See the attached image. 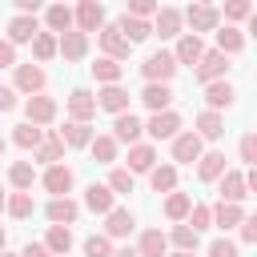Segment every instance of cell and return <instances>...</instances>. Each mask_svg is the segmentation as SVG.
Returning <instances> with one entry per match:
<instances>
[{"instance_id":"8d00e7d4","label":"cell","mask_w":257,"mask_h":257,"mask_svg":"<svg viewBox=\"0 0 257 257\" xmlns=\"http://www.w3.org/2000/svg\"><path fill=\"white\" fill-rule=\"evenodd\" d=\"M56 137L64 141V149H88V141H92V124L64 120V128H56Z\"/></svg>"},{"instance_id":"7402d4cb","label":"cell","mask_w":257,"mask_h":257,"mask_svg":"<svg viewBox=\"0 0 257 257\" xmlns=\"http://www.w3.org/2000/svg\"><path fill=\"white\" fill-rule=\"evenodd\" d=\"M153 165H157V145H149V141L128 145V165H124V169H128L133 177H141V173L149 177V169H153Z\"/></svg>"},{"instance_id":"f546056e","label":"cell","mask_w":257,"mask_h":257,"mask_svg":"<svg viewBox=\"0 0 257 257\" xmlns=\"http://www.w3.org/2000/svg\"><path fill=\"white\" fill-rule=\"evenodd\" d=\"M8 185H12V193H32V185H36V165H32V161H12V165H8Z\"/></svg>"},{"instance_id":"b9f144b4","label":"cell","mask_w":257,"mask_h":257,"mask_svg":"<svg viewBox=\"0 0 257 257\" xmlns=\"http://www.w3.org/2000/svg\"><path fill=\"white\" fill-rule=\"evenodd\" d=\"M4 213H8L12 221H28V217L36 213V201H32V193H8V201H4Z\"/></svg>"},{"instance_id":"484cf974","label":"cell","mask_w":257,"mask_h":257,"mask_svg":"<svg viewBox=\"0 0 257 257\" xmlns=\"http://www.w3.org/2000/svg\"><path fill=\"white\" fill-rule=\"evenodd\" d=\"M88 153H92L96 165H116V161H120V145L112 141V133H92Z\"/></svg>"},{"instance_id":"94428289","label":"cell","mask_w":257,"mask_h":257,"mask_svg":"<svg viewBox=\"0 0 257 257\" xmlns=\"http://www.w3.org/2000/svg\"><path fill=\"white\" fill-rule=\"evenodd\" d=\"M4 149H8V141H4V137H0V157H4Z\"/></svg>"},{"instance_id":"9f6ffc18","label":"cell","mask_w":257,"mask_h":257,"mask_svg":"<svg viewBox=\"0 0 257 257\" xmlns=\"http://www.w3.org/2000/svg\"><path fill=\"white\" fill-rule=\"evenodd\" d=\"M112 257H137V249L133 245H120V249H112Z\"/></svg>"},{"instance_id":"277c9868","label":"cell","mask_w":257,"mask_h":257,"mask_svg":"<svg viewBox=\"0 0 257 257\" xmlns=\"http://www.w3.org/2000/svg\"><path fill=\"white\" fill-rule=\"evenodd\" d=\"M169 149H173V161H169V165H177V169H181V165H197L201 153H205V145H201V137H197L193 128H181V133L169 141Z\"/></svg>"},{"instance_id":"ab89813d","label":"cell","mask_w":257,"mask_h":257,"mask_svg":"<svg viewBox=\"0 0 257 257\" xmlns=\"http://www.w3.org/2000/svg\"><path fill=\"white\" fill-rule=\"evenodd\" d=\"M40 141H44V128H36V124H28V120H20V124L12 128V145L24 149V153H36Z\"/></svg>"},{"instance_id":"d6a6232c","label":"cell","mask_w":257,"mask_h":257,"mask_svg":"<svg viewBox=\"0 0 257 257\" xmlns=\"http://www.w3.org/2000/svg\"><path fill=\"white\" fill-rule=\"evenodd\" d=\"M209 213H213V225L221 229V233H229V229H237L249 213L241 209V205H225V201H217V205H209Z\"/></svg>"},{"instance_id":"8992f818","label":"cell","mask_w":257,"mask_h":257,"mask_svg":"<svg viewBox=\"0 0 257 257\" xmlns=\"http://www.w3.org/2000/svg\"><path fill=\"white\" fill-rule=\"evenodd\" d=\"M181 20L189 24L193 36H201V32H217V28H221V12H217L213 4H189V8L181 12Z\"/></svg>"},{"instance_id":"f35d334b","label":"cell","mask_w":257,"mask_h":257,"mask_svg":"<svg viewBox=\"0 0 257 257\" xmlns=\"http://www.w3.org/2000/svg\"><path fill=\"white\" fill-rule=\"evenodd\" d=\"M116 32L128 40V44H141V40H149L153 36V28H149V20H137V16H124L120 12V20H116Z\"/></svg>"},{"instance_id":"5bb4252c","label":"cell","mask_w":257,"mask_h":257,"mask_svg":"<svg viewBox=\"0 0 257 257\" xmlns=\"http://www.w3.org/2000/svg\"><path fill=\"white\" fill-rule=\"evenodd\" d=\"M217 193H221L225 205H241V201L249 197V189H245V169H225L221 181H217Z\"/></svg>"},{"instance_id":"7bdbcfd3","label":"cell","mask_w":257,"mask_h":257,"mask_svg":"<svg viewBox=\"0 0 257 257\" xmlns=\"http://www.w3.org/2000/svg\"><path fill=\"white\" fill-rule=\"evenodd\" d=\"M52 56H56V36L40 28V32L32 36V64H40V68H44V64L52 60Z\"/></svg>"},{"instance_id":"f6af8a7d","label":"cell","mask_w":257,"mask_h":257,"mask_svg":"<svg viewBox=\"0 0 257 257\" xmlns=\"http://www.w3.org/2000/svg\"><path fill=\"white\" fill-rule=\"evenodd\" d=\"M217 12H221V20H225L229 28H237L241 20H249V16H253V4H249V0H229V4H225V8H217Z\"/></svg>"},{"instance_id":"f907efd6","label":"cell","mask_w":257,"mask_h":257,"mask_svg":"<svg viewBox=\"0 0 257 257\" xmlns=\"http://www.w3.org/2000/svg\"><path fill=\"white\" fill-rule=\"evenodd\" d=\"M209 257H241V245L229 237H217V241H209Z\"/></svg>"},{"instance_id":"ee69618b","label":"cell","mask_w":257,"mask_h":257,"mask_svg":"<svg viewBox=\"0 0 257 257\" xmlns=\"http://www.w3.org/2000/svg\"><path fill=\"white\" fill-rule=\"evenodd\" d=\"M92 76H96V84L104 88V84H120V76H124V64H116V60H108V56H96V64H92Z\"/></svg>"},{"instance_id":"30bf717a","label":"cell","mask_w":257,"mask_h":257,"mask_svg":"<svg viewBox=\"0 0 257 257\" xmlns=\"http://www.w3.org/2000/svg\"><path fill=\"white\" fill-rule=\"evenodd\" d=\"M96 44H100V56H108V60H128V52H133V44L116 32V24H104L100 32H96Z\"/></svg>"},{"instance_id":"7c38bea8","label":"cell","mask_w":257,"mask_h":257,"mask_svg":"<svg viewBox=\"0 0 257 257\" xmlns=\"http://www.w3.org/2000/svg\"><path fill=\"white\" fill-rule=\"evenodd\" d=\"M145 133H149V145H157V141H173L177 133H181V116L169 108V112H153L149 120H145Z\"/></svg>"},{"instance_id":"4dcf8cb0","label":"cell","mask_w":257,"mask_h":257,"mask_svg":"<svg viewBox=\"0 0 257 257\" xmlns=\"http://www.w3.org/2000/svg\"><path fill=\"white\" fill-rule=\"evenodd\" d=\"M149 189L153 193H173L177 189V165H169V161H157L153 169H149Z\"/></svg>"},{"instance_id":"9a60e30c","label":"cell","mask_w":257,"mask_h":257,"mask_svg":"<svg viewBox=\"0 0 257 257\" xmlns=\"http://www.w3.org/2000/svg\"><path fill=\"white\" fill-rule=\"evenodd\" d=\"M169 52H173L177 68H181V64H189V68H193V64L205 56V40H201V36H193V32H181V36H177V44H173Z\"/></svg>"},{"instance_id":"6f0895ef","label":"cell","mask_w":257,"mask_h":257,"mask_svg":"<svg viewBox=\"0 0 257 257\" xmlns=\"http://www.w3.org/2000/svg\"><path fill=\"white\" fill-rule=\"evenodd\" d=\"M4 249H8V229L0 225V253H4Z\"/></svg>"},{"instance_id":"52a82bcc","label":"cell","mask_w":257,"mask_h":257,"mask_svg":"<svg viewBox=\"0 0 257 257\" xmlns=\"http://www.w3.org/2000/svg\"><path fill=\"white\" fill-rule=\"evenodd\" d=\"M64 112H68V120H76V124H92V116H96V96H92V88H72V92L64 96Z\"/></svg>"},{"instance_id":"816d5d0a","label":"cell","mask_w":257,"mask_h":257,"mask_svg":"<svg viewBox=\"0 0 257 257\" xmlns=\"http://www.w3.org/2000/svg\"><path fill=\"white\" fill-rule=\"evenodd\" d=\"M237 233H241V245H253V241H257V217H245V221L237 225Z\"/></svg>"},{"instance_id":"db71d44e","label":"cell","mask_w":257,"mask_h":257,"mask_svg":"<svg viewBox=\"0 0 257 257\" xmlns=\"http://www.w3.org/2000/svg\"><path fill=\"white\" fill-rule=\"evenodd\" d=\"M0 68H16V48L8 40H0Z\"/></svg>"},{"instance_id":"ac0fdd59","label":"cell","mask_w":257,"mask_h":257,"mask_svg":"<svg viewBox=\"0 0 257 257\" xmlns=\"http://www.w3.org/2000/svg\"><path fill=\"white\" fill-rule=\"evenodd\" d=\"M141 137H145V120L141 116H133V112L112 116V141L116 145H137Z\"/></svg>"},{"instance_id":"cb8c5ba5","label":"cell","mask_w":257,"mask_h":257,"mask_svg":"<svg viewBox=\"0 0 257 257\" xmlns=\"http://www.w3.org/2000/svg\"><path fill=\"white\" fill-rule=\"evenodd\" d=\"M233 100H237V88H233L229 80H213V84H205V108H209V112H225Z\"/></svg>"},{"instance_id":"c3c4849f","label":"cell","mask_w":257,"mask_h":257,"mask_svg":"<svg viewBox=\"0 0 257 257\" xmlns=\"http://www.w3.org/2000/svg\"><path fill=\"white\" fill-rule=\"evenodd\" d=\"M157 0H128V8H124V16H137V20H153L157 16Z\"/></svg>"},{"instance_id":"680465c9","label":"cell","mask_w":257,"mask_h":257,"mask_svg":"<svg viewBox=\"0 0 257 257\" xmlns=\"http://www.w3.org/2000/svg\"><path fill=\"white\" fill-rule=\"evenodd\" d=\"M4 201H8V189L0 185V213H4Z\"/></svg>"},{"instance_id":"d6986e66","label":"cell","mask_w":257,"mask_h":257,"mask_svg":"<svg viewBox=\"0 0 257 257\" xmlns=\"http://www.w3.org/2000/svg\"><path fill=\"white\" fill-rule=\"evenodd\" d=\"M193 133L201 137V145H213V141H221V137H225V116H221V112L201 108V112H197V120H193Z\"/></svg>"},{"instance_id":"d4e9b609","label":"cell","mask_w":257,"mask_h":257,"mask_svg":"<svg viewBox=\"0 0 257 257\" xmlns=\"http://www.w3.org/2000/svg\"><path fill=\"white\" fill-rule=\"evenodd\" d=\"M137 100H141L149 112H169V108H173V84H145Z\"/></svg>"},{"instance_id":"9c48e42d","label":"cell","mask_w":257,"mask_h":257,"mask_svg":"<svg viewBox=\"0 0 257 257\" xmlns=\"http://www.w3.org/2000/svg\"><path fill=\"white\" fill-rule=\"evenodd\" d=\"M149 28H153V36H161V40H177V36L185 32L181 8H173V4H161V8H157V16L149 20Z\"/></svg>"},{"instance_id":"3957f363","label":"cell","mask_w":257,"mask_h":257,"mask_svg":"<svg viewBox=\"0 0 257 257\" xmlns=\"http://www.w3.org/2000/svg\"><path fill=\"white\" fill-rule=\"evenodd\" d=\"M104 24H108V16H104V4H100V0H80V4L72 8V28H76V32L92 36V32H100Z\"/></svg>"},{"instance_id":"836d02e7","label":"cell","mask_w":257,"mask_h":257,"mask_svg":"<svg viewBox=\"0 0 257 257\" xmlns=\"http://www.w3.org/2000/svg\"><path fill=\"white\" fill-rule=\"evenodd\" d=\"M72 241H76V237H72V229H68V225H48V233H44V241H40V245H44L52 257H68Z\"/></svg>"},{"instance_id":"d590c367","label":"cell","mask_w":257,"mask_h":257,"mask_svg":"<svg viewBox=\"0 0 257 257\" xmlns=\"http://www.w3.org/2000/svg\"><path fill=\"white\" fill-rule=\"evenodd\" d=\"M213 36H217V52H221V56H237V52H245V32H241V28L221 24Z\"/></svg>"},{"instance_id":"e0dca14e","label":"cell","mask_w":257,"mask_h":257,"mask_svg":"<svg viewBox=\"0 0 257 257\" xmlns=\"http://www.w3.org/2000/svg\"><path fill=\"white\" fill-rule=\"evenodd\" d=\"M133 229H137V217H133V209L116 205L112 213H104V229H100V233H104L108 241H120V237H128Z\"/></svg>"},{"instance_id":"74e56055","label":"cell","mask_w":257,"mask_h":257,"mask_svg":"<svg viewBox=\"0 0 257 257\" xmlns=\"http://www.w3.org/2000/svg\"><path fill=\"white\" fill-rule=\"evenodd\" d=\"M165 241L173 245V253H197V245H201V233H193L189 225H173V229L165 233Z\"/></svg>"},{"instance_id":"bcb514c9","label":"cell","mask_w":257,"mask_h":257,"mask_svg":"<svg viewBox=\"0 0 257 257\" xmlns=\"http://www.w3.org/2000/svg\"><path fill=\"white\" fill-rule=\"evenodd\" d=\"M185 225H189L193 233L213 229V213H209V205H193V209H189V217H185Z\"/></svg>"},{"instance_id":"7a4b0ae2","label":"cell","mask_w":257,"mask_h":257,"mask_svg":"<svg viewBox=\"0 0 257 257\" xmlns=\"http://www.w3.org/2000/svg\"><path fill=\"white\" fill-rule=\"evenodd\" d=\"M44 84H48V72H44L40 64L28 60V64H16V68H12V92H16V96L28 100V96L44 92Z\"/></svg>"},{"instance_id":"2e32d148","label":"cell","mask_w":257,"mask_h":257,"mask_svg":"<svg viewBox=\"0 0 257 257\" xmlns=\"http://www.w3.org/2000/svg\"><path fill=\"white\" fill-rule=\"evenodd\" d=\"M32 165H64V141L56 137V128H44V141L36 145V153H32Z\"/></svg>"},{"instance_id":"e575fe53","label":"cell","mask_w":257,"mask_h":257,"mask_svg":"<svg viewBox=\"0 0 257 257\" xmlns=\"http://www.w3.org/2000/svg\"><path fill=\"white\" fill-rule=\"evenodd\" d=\"M137 257H165L169 253V241H165V233L161 229H141V237H137Z\"/></svg>"},{"instance_id":"6125c7cd","label":"cell","mask_w":257,"mask_h":257,"mask_svg":"<svg viewBox=\"0 0 257 257\" xmlns=\"http://www.w3.org/2000/svg\"><path fill=\"white\" fill-rule=\"evenodd\" d=\"M0 257H20V253H8V249H4V253H0Z\"/></svg>"},{"instance_id":"f1b7e54d","label":"cell","mask_w":257,"mask_h":257,"mask_svg":"<svg viewBox=\"0 0 257 257\" xmlns=\"http://www.w3.org/2000/svg\"><path fill=\"white\" fill-rule=\"evenodd\" d=\"M56 56H64V60H84L88 56V36L84 32H64V36H56Z\"/></svg>"},{"instance_id":"83f0119b","label":"cell","mask_w":257,"mask_h":257,"mask_svg":"<svg viewBox=\"0 0 257 257\" xmlns=\"http://www.w3.org/2000/svg\"><path fill=\"white\" fill-rule=\"evenodd\" d=\"M40 12H44V32H52V36L72 32V8H68V4H48V8H40Z\"/></svg>"},{"instance_id":"ba28073f","label":"cell","mask_w":257,"mask_h":257,"mask_svg":"<svg viewBox=\"0 0 257 257\" xmlns=\"http://www.w3.org/2000/svg\"><path fill=\"white\" fill-rule=\"evenodd\" d=\"M56 112H60L56 96L36 92V96H28V100H24V120H28V124H36V128H48V124L56 120Z\"/></svg>"},{"instance_id":"5b68a950","label":"cell","mask_w":257,"mask_h":257,"mask_svg":"<svg viewBox=\"0 0 257 257\" xmlns=\"http://www.w3.org/2000/svg\"><path fill=\"white\" fill-rule=\"evenodd\" d=\"M225 72H229V56H221L217 48H205V56L193 64V80L205 88V84H213V80H225Z\"/></svg>"},{"instance_id":"681fc988","label":"cell","mask_w":257,"mask_h":257,"mask_svg":"<svg viewBox=\"0 0 257 257\" xmlns=\"http://www.w3.org/2000/svg\"><path fill=\"white\" fill-rule=\"evenodd\" d=\"M237 153H241V161L253 169V165H257V133H245V137L237 141Z\"/></svg>"},{"instance_id":"91938a15","label":"cell","mask_w":257,"mask_h":257,"mask_svg":"<svg viewBox=\"0 0 257 257\" xmlns=\"http://www.w3.org/2000/svg\"><path fill=\"white\" fill-rule=\"evenodd\" d=\"M165 257H197V253H173V249H169V253H165Z\"/></svg>"},{"instance_id":"4316f807","label":"cell","mask_w":257,"mask_h":257,"mask_svg":"<svg viewBox=\"0 0 257 257\" xmlns=\"http://www.w3.org/2000/svg\"><path fill=\"white\" fill-rule=\"evenodd\" d=\"M189 209H193V193H181V189L165 193V201H161V213H165V217H169L173 225H185Z\"/></svg>"},{"instance_id":"60d3db41","label":"cell","mask_w":257,"mask_h":257,"mask_svg":"<svg viewBox=\"0 0 257 257\" xmlns=\"http://www.w3.org/2000/svg\"><path fill=\"white\" fill-rule=\"evenodd\" d=\"M104 189H108L112 197H124V193H133V189H137V177H133L124 165H112V169H108V181H104Z\"/></svg>"},{"instance_id":"603a6c76","label":"cell","mask_w":257,"mask_h":257,"mask_svg":"<svg viewBox=\"0 0 257 257\" xmlns=\"http://www.w3.org/2000/svg\"><path fill=\"white\" fill-rule=\"evenodd\" d=\"M44 217H48L52 225H76V217H80V205H76L72 197H48V205H44Z\"/></svg>"},{"instance_id":"6da1fadb","label":"cell","mask_w":257,"mask_h":257,"mask_svg":"<svg viewBox=\"0 0 257 257\" xmlns=\"http://www.w3.org/2000/svg\"><path fill=\"white\" fill-rule=\"evenodd\" d=\"M141 76H145V84H169V80L177 76V60H173V52H169V48L149 52V56L141 60Z\"/></svg>"},{"instance_id":"1f68e13d","label":"cell","mask_w":257,"mask_h":257,"mask_svg":"<svg viewBox=\"0 0 257 257\" xmlns=\"http://www.w3.org/2000/svg\"><path fill=\"white\" fill-rule=\"evenodd\" d=\"M84 209H88V213H96V217H104V213H112V209H116V197H112L104 185H96V181H92V185L84 189Z\"/></svg>"},{"instance_id":"11a10c76","label":"cell","mask_w":257,"mask_h":257,"mask_svg":"<svg viewBox=\"0 0 257 257\" xmlns=\"http://www.w3.org/2000/svg\"><path fill=\"white\" fill-rule=\"evenodd\" d=\"M20 257H52V253H48V249H44L40 241H28V245L20 249Z\"/></svg>"},{"instance_id":"f5cc1de1","label":"cell","mask_w":257,"mask_h":257,"mask_svg":"<svg viewBox=\"0 0 257 257\" xmlns=\"http://www.w3.org/2000/svg\"><path fill=\"white\" fill-rule=\"evenodd\" d=\"M16 108V92H12V84H0V112H12Z\"/></svg>"},{"instance_id":"8fae6325","label":"cell","mask_w":257,"mask_h":257,"mask_svg":"<svg viewBox=\"0 0 257 257\" xmlns=\"http://www.w3.org/2000/svg\"><path fill=\"white\" fill-rule=\"evenodd\" d=\"M92 96H96V112H112V116L128 112V100H133L124 84H104V88H96Z\"/></svg>"},{"instance_id":"7dc6e473","label":"cell","mask_w":257,"mask_h":257,"mask_svg":"<svg viewBox=\"0 0 257 257\" xmlns=\"http://www.w3.org/2000/svg\"><path fill=\"white\" fill-rule=\"evenodd\" d=\"M84 257H112V241L104 233H88L84 237Z\"/></svg>"},{"instance_id":"4fadbf2b","label":"cell","mask_w":257,"mask_h":257,"mask_svg":"<svg viewBox=\"0 0 257 257\" xmlns=\"http://www.w3.org/2000/svg\"><path fill=\"white\" fill-rule=\"evenodd\" d=\"M40 185H44V193H52V197H68L72 185H76V173H72L68 165H48V169L40 173Z\"/></svg>"},{"instance_id":"44dd1931","label":"cell","mask_w":257,"mask_h":257,"mask_svg":"<svg viewBox=\"0 0 257 257\" xmlns=\"http://www.w3.org/2000/svg\"><path fill=\"white\" fill-rule=\"evenodd\" d=\"M40 32V20L36 16H12L8 20V32H4V40L12 44V48H20V44H32V36Z\"/></svg>"},{"instance_id":"ffe728a7","label":"cell","mask_w":257,"mask_h":257,"mask_svg":"<svg viewBox=\"0 0 257 257\" xmlns=\"http://www.w3.org/2000/svg\"><path fill=\"white\" fill-rule=\"evenodd\" d=\"M225 169H229V165H225V153H221V149H205L201 161H197V181H201V185H217Z\"/></svg>"}]
</instances>
